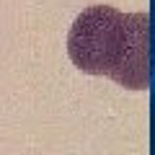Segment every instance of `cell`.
<instances>
[{
	"mask_svg": "<svg viewBox=\"0 0 155 155\" xmlns=\"http://www.w3.org/2000/svg\"><path fill=\"white\" fill-rule=\"evenodd\" d=\"M67 54L88 75H106L129 91H147L150 13H122L111 5L85 8L70 26Z\"/></svg>",
	"mask_w": 155,
	"mask_h": 155,
	"instance_id": "1",
	"label": "cell"
}]
</instances>
